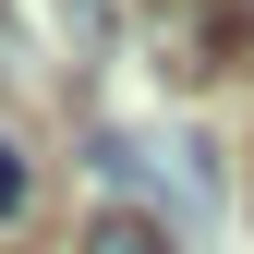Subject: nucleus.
I'll list each match as a JSON object with an SVG mask.
<instances>
[{"mask_svg":"<svg viewBox=\"0 0 254 254\" xmlns=\"http://www.w3.org/2000/svg\"><path fill=\"white\" fill-rule=\"evenodd\" d=\"M145 170H157V194L182 206V230H206V218H218V170H206V145H194V133H182L170 157H145Z\"/></svg>","mask_w":254,"mask_h":254,"instance_id":"obj_1","label":"nucleus"},{"mask_svg":"<svg viewBox=\"0 0 254 254\" xmlns=\"http://www.w3.org/2000/svg\"><path fill=\"white\" fill-rule=\"evenodd\" d=\"M49 12H61V37H73V61H109V37H121L109 0H49Z\"/></svg>","mask_w":254,"mask_h":254,"instance_id":"obj_2","label":"nucleus"},{"mask_svg":"<svg viewBox=\"0 0 254 254\" xmlns=\"http://www.w3.org/2000/svg\"><path fill=\"white\" fill-rule=\"evenodd\" d=\"M85 254H170V242H157V230H145V218H133V206H109V218H97V230H85Z\"/></svg>","mask_w":254,"mask_h":254,"instance_id":"obj_3","label":"nucleus"},{"mask_svg":"<svg viewBox=\"0 0 254 254\" xmlns=\"http://www.w3.org/2000/svg\"><path fill=\"white\" fill-rule=\"evenodd\" d=\"M85 170H97V182H145V145L133 133H85Z\"/></svg>","mask_w":254,"mask_h":254,"instance_id":"obj_4","label":"nucleus"},{"mask_svg":"<svg viewBox=\"0 0 254 254\" xmlns=\"http://www.w3.org/2000/svg\"><path fill=\"white\" fill-rule=\"evenodd\" d=\"M24 182H37V170H24V145L0 133V230H12V218H24Z\"/></svg>","mask_w":254,"mask_h":254,"instance_id":"obj_5","label":"nucleus"}]
</instances>
